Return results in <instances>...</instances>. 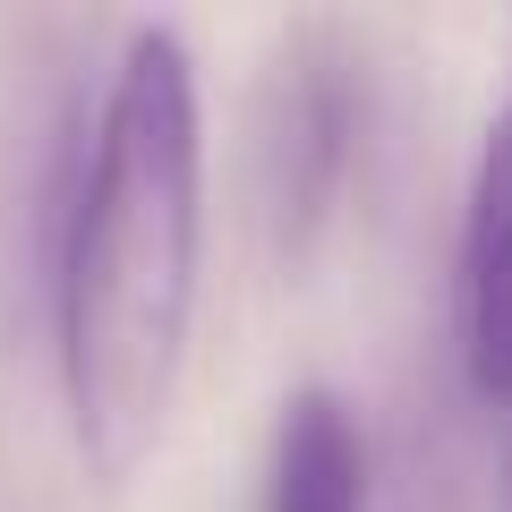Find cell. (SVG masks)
<instances>
[{
    "instance_id": "4",
    "label": "cell",
    "mask_w": 512,
    "mask_h": 512,
    "mask_svg": "<svg viewBox=\"0 0 512 512\" xmlns=\"http://www.w3.org/2000/svg\"><path fill=\"white\" fill-rule=\"evenodd\" d=\"M367 487H376V453H367L350 393H333V384L282 393L274 461H265V512H367Z\"/></svg>"
},
{
    "instance_id": "1",
    "label": "cell",
    "mask_w": 512,
    "mask_h": 512,
    "mask_svg": "<svg viewBox=\"0 0 512 512\" xmlns=\"http://www.w3.org/2000/svg\"><path fill=\"white\" fill-rule=\"evenodd\" d=\"M205 291V103L180 26H137L94 103L52 256V367L69 444L120 487L163 444Z\"/></svg>"
},
{
    "instance_id": "3",
    "label": "cell",
    "mask_w": 512,
    "mask_h": 512,
    "mask_svg": "<svg viewBox=\"0 0 512 512\" xmlns=\"http://www.w3.org/2000/svg\"><path fill=\"white\" fill-rule=\"evenodd\" d=\"M453 350L461 384L487 410H512V94L487 120V146L470 163L453 248Z\"/></svg>"
},
{
    "instance_id": "2",
    "label": "cell",
    "mask_w": 512,
    "mask_h": 512,
    "mask_svg": "<svg viewBox=\"0 0 512 512\" xmlns=\"http://www.w3.org/2000/svg\"><path fill=\"white\" fill-rule=\"evenodd\" d=\"M367 154V60L342 26H299L256 111V205L282 256H308L342 222Z\"/></svg>"
}]
</instances>
